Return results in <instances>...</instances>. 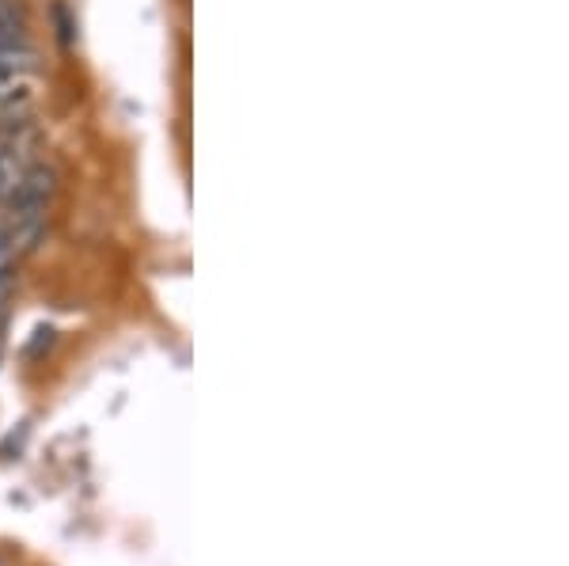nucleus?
<instances>
[{"label":"nucleus","instance_id":"1","mask_svg":"<svg viewBox=\"0 0 569 566\" xmlns=\"http://www.w3.org/2000/svg\"><path fill=\"white\" fill-rule=\"evenodd\" d=\"M46 99V69L31 42L0 46V115L27 122Z\"/></svg>","mask_w":569,"mask_h":566},{"label":"nucleus","instance_id":"2","mask_svg":"<svg viewBox=\"0 0 569 566\" xmlns=\"http://www.w3.org/2000/svg\"><path fill=\"white\" fill-rule=\"evenodd\" d=\"M53 198H58V171L50 163H34L31 176L12 198V221H8V236H12L16 255L34 251L46 236V221H50Z\"/></svg>","mask_w":569,"mask_h":566},{"label":"nucleus","instance_id":"3","mask_svg":"<svg viewBox=\"0 0 569 566\" xmlns=\"http://www.w3.org/2000/svg\"><path fill=\"white\" fill-rule=\"evenodd\" d=\"M34 149H39V133L27 122H8L0 130V206H8L20 195L31 168L39 163Z\"/></svg>","mask_w":569,"mask_h":566},{"label":"nucleus","instance_id":"4","mask_svg":"<svg viewBox=\"0 0 569 566\" xmlns=\"http://www.w3.org/2000/svg\"><path fill=\"white\" fill-rule=\"evenodd\" d=\"M27 42V23L8 0H0V46H20Z\"/></svg>","mask_w":569,"mask_h":566},{"label":"nucleus","instance_id":"5","mask_svg":"<svg viewBox=\"0 0 569 566\" xmlns=\"http://www.w3.org/2000/svg\"><path fill=\"white\" fill-rule=\"evenodd\" d=\"M8 300H12V274H0V350H4V319H8Z\"/></svg>","mask_w":569,"mask_h":566},{"label":"nucleus","instance_id":"6","mask_svg":"<svg viewBox=\"0 0 569 566\" xmlns=\"http://www.w3.org/2000/svg\"><path fill=\"white\" fill-rule=\"evenodd\" d=\"M12 262H16L12 236H8V225H0V274H12Z\"/></svg>","mask_w":569,"mask_h":566}]
</instances>
